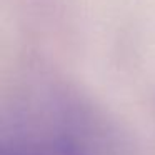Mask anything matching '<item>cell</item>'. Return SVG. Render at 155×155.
<instances>
[{"instance_id": "1", "label": "cell", "mask_w": 155, "mask_h": 155, "mask_svg": "<svg viewBox=\"0 0 155 155\" xmlns=\"http://www.w3.org/2000/svg\"><path fill=\"white\" fill-rule=\"evenodd\" d=\"M0 155H28V153H25L24 150L17 148L15 145H12L0 138Z\"/></svg>"}]
</instances>
